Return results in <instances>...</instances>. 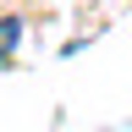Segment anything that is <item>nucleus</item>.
<instances>
[{
    "label": "nucleus",
    "instance_id": "1",
    "mask_svg": "<svg viewBox=\"0 0 132 132\" xmlns=\"http://www.w3.org/2000/svg\"><path fill=\"white\" fill-rule=\"evenodd\" d=\"M16 39H22V16H0V61L16 50Z\"/></svg>",
    "mask_w": 132,
    "mask_h": 132
}]
</instances>
